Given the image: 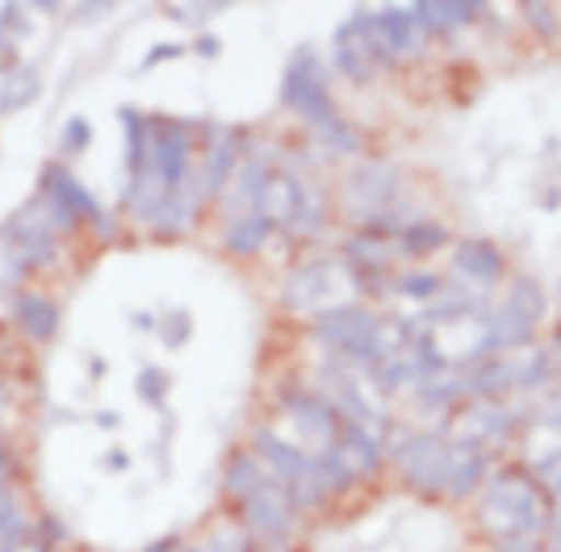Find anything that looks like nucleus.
<instances>
[{
	"label": "nucleus",
	"mask_w": 561,
	"mask_h": 552,
	"mask_svg": "<svg viewBox=\"0 0 561 552\" xmlns=\"http://www.w3.org/2000/svg\"><path fill=\"white\" fill-rule=\"evenodd\" d=\"M553 494L537 482L528 464L494 469L478 498V528L494 552H537L549 536Z\"/></svg>",
	"instance_id": "obj_1"
},
{
	"label": "nucleus",
	"mask_w": 561,
	"mask_h": 552,
	"mask_svg": "<svg viewBox=\"0 0 561 552\" xmlns=\"http://www.w3.org/2000/svg\"><path fill=\"white\" fill-rule=\"evenodd\" d=\"M310 344L323 347L331 365L360 372L390 352V326L369 306L344 301V306H331V310L310 319Z\"/></svg>",
	"instance_id": "obj_2"
},
{
	"label": "nucleus",
	"mask_w": 561,
	"mask_h": 552,
	"mask_svg": "<svg viewBox=\"0 0 561 552\" xmlns=\"http://www.w3.org/2000/svg\"><path fill=\"white\" fill-rule=\"evenodd\" d=\"M252 452L260 457V464L268 469V478L277 485H285V494L294 498L298 510H323L331 503V490L323 485V473L314 464V452H306L302 444L285 439L273 427H256L252 436Z\"/></svg>",
	"instance_id": "obj_3"
},
{
	"label": "nucleus",
	"mask_w": 561,
	"mask_h": 552,
	"mask_svg": "<svg viewBox=\"0 0 561 552\" xmlns=\"http://www.w3.org/2000/svg\"><path fill=\"white\" fill-rule=\"evenodd\" d=\"M331 64H335L340 76H348L352 84H369L381 71L398 68V59L390 55V46H386V38H381V30L374 22V9H356L348 22L335 30Z\"/></svg>",
	"instance_id": "obj_4"
},
{
	"label": "nucleus",
	"mask_w": 561,
	"mask_h": 552,
	"mask_svg": "<svg viewBox=\"0 0 561 552\" xmlns=\"http://www.w3.org/2000/svg\"><path fill=\"white\" fill-rule=\"evenodd\" d=\"M280 105L289 114H298L306 122V130H319L340 117L335 101H331L328 89V71H323V59L314 46H298L285 64V76H280Z\"/></svg>",
	"instance_id": "obj_5"
},
{
	"label": "nucleus",
	"mask_w": 561,
	"mask_h": 552,
	"mask_svg": "<svg viewBox=\"0 0 561 552\" xmlns=\"http://www.w3.org/2000/svg\"><path fill=\"white\" fill-rule=\"evenodd\" d=\"M239 510V528L248 531V540L268 552H289L298 540V524H302V510L294 506V498L285 494V485H277L273 478L260 485L256 494L248 498Z\"/></svg>",
	"instance_id": "obj_6"
},
{
	"label": "nucleus",
	"mask_w": 561,
	"mask_h": 552,
	"mask_svg": "<svg viewBox=\"0 0 561 552\" xmlns=\"http://www.w3.org/2000/svg\"><path fill=\"white\" fill-rule=\"evenodd\" d=\"M277 411L289 418V427L298 432L294 444H302L306 452H328L331 444H340L344 414L335 411V402L323 390H314V386H280Z\"/></svg>",
	"instance_id": "obj_7"
},
{
	"label": "nucleus",
	"mask_w": 561,
	"mask_h": 552,
	"mask_svg": "<svg viewBox=\"0 0 561 552\" xmlns=\"http://www.w3.org/2000/svg\"><path fill=\"white\" fill-rule=\"evenodd\" d=\"M390 464L398 478L411 485L423 498H440L448 478V432L432 427V432H407L394 439L390 448Z\"/></svg>",
	"instance_id": "obj_8"
},
{
	"label": "nucleus",
	"mask_w": 561,
	"mask_h": 552,
	"mask_svg": "<svg viewBox=\"0 0 561 552\" xmlns=\"http://www.w3.org/2000/svg\"><path fill=\"white\" fill-rule=\"evenodd\" d=\"M340 280L352 285V273L344 260H306L298 268H289L285 285H280V306L294 310V314H323L331 306H344V289Z\"/></svg>",
	"instance_id": "obj_9"
},
{
	"label": "nucleus",
	"mask_w": 561,
	"mask_h": 552,
	"mask_svg": "<svg viewBox=\"0 0 561 552\" xmlns=\"http://www.w3.org/2000/svg\"><path fill=\"white\" fill-rule=\"evenodd\" d=\"M43 209H47V218L55 222L59 234H76L80 227H93L96 218L105 214L101 202H96L93 193H89V184H80L71 176L68 163H47L43 168Z\"/></svg>",
	"instance_id": "obj_10"
},
{
	"label": "nucleus",
	"mask_w": 561,
	"mask_h": 552,
	"mask_svg": "<svg viewBox=\"0 0 561 552\" xmlns=\"http://www.w3.org/2000/svg\"><path fill=\"white\" fill-rule=\"evenodd\" d=\"M206 151H202V160H197V193H202V202L210 206V202H222V193H227V184L234 181V172H239V163L243 156L252 151V135H243V130H234V126H206Z\"/></svg>",
	"instance_id": "obj_11"
},
{
	"label": "nucleus",
	"mask_w": 561,
	"mask_h": 552,
	"mask_svg": "<svg viewBox=\"0 0 561 552\" xmlns=\"http://www.w3.org/2000/svg\"><path fill=\"white\" fill-rule=\"evenodd\" d=\"M197 135L188 122H176V117H151V172L168 184V188H181L197 176Z\"/></svg>",
	"instance_id": "obj_12"
},
{
	"label": "nucleus",
	"mask_w": 561,
	"mask_h": 552,
	"mask_svg": "<svg viewBox=\"0 0 561 552\" xmlns=\"http://www.w3.org/2000/svg\"><path fill=\"white\" fill-rule=\"evenodd\" d=\"M0 239H9L13 252H18V264L34 268V273L55 268V264H59V252H64V243H59L64 234H59L55 222L47 218L43 202H30L25 209H18V214L0 227Z\"/></svg>",
	"instance_id": "obj_13"
},
{
	"label": "nucleus",
	"mask_w": 561,
	"mask_h": 552,
	"mask_svg": "<svg viewBox=\"0 0 561 552\" xmlns=\"http://www.w3.org/2000/svg\"><path fill=\"white\" fill-rule=\"evenodd\" d=\"M448 423H453V436H466L473 444H482L491 457L499 448H507L515 439V432L524 427L512 398H469Z\"/></svg>",
	"instance_id": "obj_14"
},
{
	"label": "nucleus",
	"mask_w": 561,
	"mask_h": 552,
	"mask_svg": "<svg viewBox=\"0 0 561 552\" xmlns=\"http://www.w3.org/2000/svg\"><path fill=\"white\" fill-rule=\"evenodd\" d=\"M277 176V163L268 151H248L243 163H239V172H234V181L227 184V193H222V209H227V218H239V214H264V197H268V184Z\"/></svg>",
	"instance_id": "obj_15"
},
{
	"label": "nucleus",
	"mask_w": 561,
	"mask_h": 552,
	"mask_svg": "<svg viewBox=\"0 0 561 552\" xmlns=\"http://www.w3.org/2000/svg\"><path fill=\"white\" fill-rule=\"evenodd\" d=\"M491 452L482 444H473L466 436H448V478H445V494L448 503H466L473 498L486 478H491Z\"/></svg>",
	"instance_id": "obj_16"
},
{
	"label": "nucleus",
	"mask_w": 561,
	"mask_h": 552,
	"mask_svg": "<svg viewBox=\"0 0 561 552\" xmlns=\"http://www.w3.org/2000/svg\"><path fill=\"white\" fill-rule=\"evenodd\" d=\"M453 273L469 280L478 294H486L491 285H499L507 276V255L499 243L482 239V234H466L453 243Z\"/></svg>",
	"instance_id": "obj_17"
},
{
	"label": "nucleus",
	"mask_w": 561,
	"mask_h": 552,
	"mask_svg": "<svg viewBox=\"0 0 561 552\" xmlns=\"http://www.w3.org/2000/svg\"><path fill=\"white\" fill-rule=\"evenodd\" d=\"M374 22L394 59H420V55H427L432 43H427V34H423V25L411 4H381V9H374Z\"/></svg>",
	"instance_id": "obj_18"
},
{
	"label": "nucleus",
	"mask_w": 561,
	"mask_h": 552,
	"mask_svg": "<svg viewBox=\"0 0 561 552\" xmlns=\"http://www.w3.org/2000/svg\"><path fill=\"white\" fill-rule=\"evenodd\" d=\"M9 314L18 322V331H22L30 344H50L55 335H59V306L47 298V294H34V289H18L13 301H9Z\"/></svg>",
	"instance_id": "obj_19"
},
{
	"label": "nucleus",
	"mask_w": 561,
	"mask_h": 552,
	"mask_svg": "<svg viewBox=\"0 0 561 552\" xmlns=\"http://www.w3.org/2000/svg\"><path fill=\"white\" fill-rule=\"evenodd\" d=\"M331 222V188L314 176L298 172V202H294V218H289V234L294 239H319Z\"/></svg>",
	"instance_id": "obj_20"
},
{
	"label": "nucleus",
	"mask_w": 561,
	"mask_h": 552,
	"mask_svg": "<svg viewBox=\"0 0 561 552\" xmlns=\"http://www.w3.org/2000/svg\"><path fill=\"white\" fill-rule=\"evenodd\" d=\"M340 448H344V457H348L356 482H377V478H381V469H386V439H377L374 432H365V427L344 423Z\"/></svg>",
	"instance_id": "obj_21"
},
{
	"label": "nucleus",
	"mask_w": 561,
	"mask_h": 552,
	"mask_svg": "<svg viewBox=\"0 0 561 552\" xmlns=\"http://www.w3.org/2000/svg\"><path fill=\"white\" fill-rule=\"evenodd\" d=\"M411 9H415V18H420L427 43H445L457 30H466V25H473L478 18H486L482 4H457V0H448V4H411Z\"/></svg>",
	"instance_id": "obj_22"
},
{
	"label": "nucleus",
	"mask_w": 561,
	"mask_h": 552,
	"mask_svg": "<svg viewBox=\"0 0 561 552\" xmlns=\"http://www.w3.org/2000/svg\"><path fill=\"white\" fill-rule=\"evenodd\" d=\"M273 234H277V227H273L268 214H239V218L222 222V248L231 255H239V260H248V255L264 252Z\"/></svg>",
	"instance_id": "obj_23"
},
{
	"label": "nucleus",
	"mask_w": 561,
	"mask_h": 552,
	"mask_svg": "<svg viewBox=\"0 0 561 552\" xmlns=\"http://www.w3.org/2000/svg\"><path fill=\"white\" fill-rule=\"evenodd\" d=\"M344 260L352 268H369V273H390V264L398 260V243L390 234H377V230L356 227L344 239Z\"/></svg>",
	"instance_id": "obj_24"
},
{
	"label": "nucleus",
	"mask_w": 561,
	"mask_h": 552,
	"mask_svg": "<svg viewBox=\"0 0 561 552\" xmlns=\"http://www.w3.org/2000/svg\"><path fill=\"white\" fill-rule=\"evenodd\" d=\"M515 411L524 427H537V432H561V365L558 372L528 398H515Z\"/></svg>",
	"instance_id": "obj_25"
},
{
	"label": "nucleus",
	"mask_w": 561,
	"mask_h": 552,
	"mask_svg": "<svg viewBox=\"0 0 561 552\" xmlns=\"http://www.w3.org/2000/svg\"><path fill=\"white\" fill-rule=\"evenodd\" d=\"M206 209L202 202V193H197V181L181 184V188H172L168 193L164 209H160V218H156V234H164V239H176V234H188L193 222H197V214Z\"/></svg>",
	"instance_id": "obj_26"
},
{
	"label": "nucleus",
	"mask_w": 561,
	"mask_h": 552,
	"mask_svg": "<svg viewBox=\"0 0 561 552\" xmlns=\"http://www.w3.org/2000/svg\"><path fill=\"white\" fill-rule=\"evenodd\" d=\"M268 482V469L260 464V457L252 448H239L231 460H227V473H222V494L231 506H243L260 485Z\"/></svg>",
	"instance_id": "obj_27"
},
{
	"label": "nucleus",
	"mask_w": 561,
	"mask_h": 552,
	"mask_svg": "<svg viewBox=\"0 0 561 552\" xmlns=\"http://www.w3.org/2000/svg\"><path fill=\"white\" fill-rule=\"evenodd\" d=\"M398 243V255H432V252H440V248H448L453 243V230L445 227V222H427V218H415L411 227L402 230L394 239Z\"/></svg>",
	"instance_id": "obj_28"
},
{
	"label": "nucleus",
	"mask_w": 561,
	"mask_h": 552,
	"mask_svg": "<svg viewBox=\"0 0 561 552\" xmlns=\"http://www.w3.org/2000/svg\"><path fill=\"white\" fill-rule=\"evenodd\" d=\"M503 306L512 310V314H519V319H528L533 326H540V319H545V289H540L537 276L528 273H515L512 285H507V298H503Z\"/></svg>",
	"instance_id": "obj_29"
},
{
	"label": "nucleus",
	"mask_w": 561,
	"mask_h": 552,
	"mask_svg": "<svg viewBox=\"0 0 561 552\" xmlns=\"http://www.w3.org/2000/svg\"><path fill=\"white\" fill-rule=\"evenodd\" d=\"M38 92H43V71L22 64L18 71H9L4 84H0V114H18Z\"/></svg>",
	"instance_id": "obj_30"
},
{
	"label": "nucleus",
	"mask_w": 561,
	"mask_h": 552,
	"mask_svg": "<svg viewBox=\"0 0 561 552\" xmlns=\"http://www.w3.org/2000/svg\"><path fill=\"white\" fill-rule=\"evenodd\" d=\"M310 138H314L328 156H340V160H356V156H365V138H360V130H356L352 122H344V117H335V122H328V126L310 130Z\"/></svg>",
	"instance_id": "obj_31"
},
{
	"label": "nucleus",
	"mask_w": 561,
	"mask_h": 552,
	"mask_svg": "<svg viewBox=\"0 0 561 552\" xmlns=\"http://www.w3.org/2000/svg\"><path fill=\"white\" fill-rule=\"evenodd\" d=\"M314 464H319V473H323V485L331 490V498H340V494H348V490L360 485L340 444H331L328 452H314Z\"/></svg>",
	"instance_id": "obj_32"
},
{
	"label": "nucleus",
	"mask_w": 561,
	"mask_h": 552,
	"mask_svg": "<svg viewBox=\"0 0 561 552\" xmlns=\"http://www.w3.org/2000/svg\"><path fill=\"white\" fill-rule=\"evenodd\" d=\"M30 536H34V531H30V519L22 515V503L0 490V549L18 552Z\"/></svg>",
	"instance_id": "obj_33"
},
{
	"label": "nucleus",
	"mask_w": 561,
	"mask_h": 552,
	"mask_svg": "<svg viewBox=\"0 0 561 552\" xmlns=\"http://www.w3.org/2000/svg\"><path fill=\"white\" fill-rule=\"evenodd\" d=\"M390 289H394L398 298L415 301V306H427V301H436V294L445 289V276H440V273H420V268H415V273H398Z\"/></svg>",
	"instance_id": "obj_34"
},
{
	"label": "nucleus",
	"mask_w": 561,
	"mask_h": 552,
	"mask_svg": "<svg viewBox=\"0 0 561 552\" xmlns=\"http://www.w3.org/2000/svg\"><path fill=\"white\" fill-rule=\"evenodd\" d=\"M519 18L528 22V30L537 34L540 43H558V38H561V9H558V4L528 0V4H519Z\"/></svg>",
	"instance_id": "obj_35"
},
{
	"label": "nucleus",
	"mask_w": 561,
	"mask_h": 552,
	"mask_svg": "<svg viewBox=\"0 0 561 552\" xmlns=\"http://www.w3.org/2000/svg\"><path fill=\"white\" fill-rule=\"evenodd\" d=\"M168 390H172V377H168L164 368L147 365L139 372V398H142V402H151V406H160V411H164Z\"/></svg>",
	"instance_id": "obj_36"
},
{
	"label": "nucleus",
	"mask_w": 561,
	"mask_h": 552,
	"mask_svg": "<svg viewBox=\"0 0 561 552\" xmlns=\"http://www.w3.org/2000/svg\"><path fill=\"white\" fill-rule=\"evenodd\" d=\"M156 331H160V340H164L168 347H181V344H188V335H193V319H188L185 310H172V314H164V319L156 322Z\"/></svg>",
	"instance_id": "obj_37"
},
{
	"label": "nucleus",
	"mask_w": 561,
	"mask_h": 552,
	"mask_svg": "<svg viewBox=\"0 0 561 552\" xmlns=\"http://www.w3.org/2000/svg\"><path fill=\"white\" fill-rule=\"evenodd\" d=\"M89 142H93V126H89L84 117H68V122H64V135H59V147H64L68 156H80Z\"/></svg>",
	"instance_id": "obj_38"
},
{
	"label": "nucleus",
	"mask_w": 561,
	"mask_h": 552,
	"mask_svg": "<svg viewBox=\"0 0 561 552\" xmlns=\"http://www.w3.org/2000/svg\"><path fill=\"white\" fill-rule=\"evenodd\" d=\"M185 55V43H160L142 55V68H160L164 59H181Z\"/></svg>",
	"instance_id": "obj_39"
},
{
	"label": "nucleus",
	"mask_w": 561,
	"mask_h": 552,
	"mask_svg": "<svg viewBox=\"0 0 561 552\" xmlns=\"http://www.w3.org/2000/svg\"><path fill=\"white\" fill-rule=\"evenodd\" d=\"M64 540H68V531H64L59 519H38V544H43V552H50L55 544H64Z\"/></svg>",
	"instance_id": "obj_40"
},
{
	"label": "nucleus",
	"mask_w": 561,
	"mask_h": 552,
	"mask_svg": "<svg viewBox=\"0 0 561 552\" xmlns=\"http://www.w3.org/2000/svg\"><path fill=\"white\" fill-rule=\"evenodd\" d=\"M142 552H185V536H164V540H156V544H147Z\"/></svg>",
	"instance_id": "obj_41"
},
{
	"label": "nucleus",
	"mask_w": 561,
	"mask_h": 552,
	"mask_svg": "<svg viewBox=\"0 0 561 552\" xmlns=\"http://www.w3.org/2000/svg\"><path fill=\"white\" fill-rule=\"evenodd\" d=\"M93 227H96V234H101V239H114V234H117V218L110 214V209H105V214L96 218Z\"/></svg>",
	"instance_id": "obj_42"
},
{
	"label": "nucleus",
	"mask_w": 561,
	"mask_h": 552,
	"mask_svg": "<svg viewBox=\"0 0 561 552\" xmlns=\"http://www.w3.org/2000/svg\"><path fill=\"white\" fill-rule=\"evenodd\" d=\"M197 55H206V59H214L218 55V38L214 34H197V46H193Z\"/></svg>",
	"instance_id": "obj_43"
},
{
	"label": "nucleus",
	"mask_w": 561,
	"mask_h": 552,
	"mask_svg": "<svg viewBox=\"0 0 561 552\" xmlns=\"http://www.w3.org/2000/svg\"><path fill=\"white\" fill-rule=\"evenodd\" d=\"M105 464H110L114 473H126V469H130V457H126V452H110V457H105Z\"/></svg>",
	"instance_id": "obj_44"
},
{
	"label": "nucleus",
	"mask_w": 561,
	"mask_h": 552,
	"mask_svg": "<svg viewBox=\"0 0 561 552\" xmlns=\"http://www.w3.org/2000/svg\"><path fill=\"white\" fill-rule=\"evenodd\" d=\"M9 464H13V452H9V444H4V439H0V478H4V473H9Z\"/></svg>",
	"instance_id": "obj_45"
},
{
	"label": "nucleus",
	"mask_w": 561,
	"mask_h": 552,
	"mask_svg": "<svg viewBox=\"0 0 561 552\" xmlns=\"http://www.w3.org/2000/svg\"><path fill=\"white\" fill-rule=\"evenodd\" d=\"M549 494H553V506H561V478L553 485H549Z\"/></svg>",
	"instance_id": "obj_46"
},
{
	"label": "nucleus",
	"mask_w": 561,
	"mask_h": 552,
	"mask_svg": "<svg viewBox=\"0 0 561 552\" xmlns=\"http://www.w3.org/2000/svg\"><path fill=\"white\" fill-rule=\"evenodd\" d=\"M243 552H268V549H260V544H252V540H248V544H243Z\"/></svg>",
	"instance_id": "obj_47"
}]
</instances>
